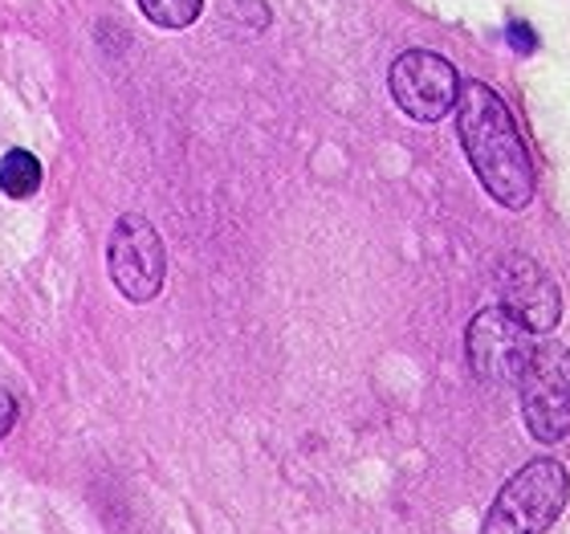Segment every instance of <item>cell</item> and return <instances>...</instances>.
Wrapping results in <instances>:
<instances>
[{"label":"cell","mask_w":570,"mask_h":534,"mask_svg":"<svg viewBox=\"0 0 570 534\" xmlns=\"http://www.w3.org/2000/svg\"><path fill=\"white\" fill-rule=\"evenodd\" d=\"M464 351L476 380H485L489 388H513L534 351V339L513 314H505L501 307H485L464 331Z\"/></svg>","instance_id":"8992f818"},{"label":"cell","mask_w":570,"mask_h":534,"mask_svg":"<svg viewBox=\"0 0 570 534\" xmlns=\"http://www.w3.org/2000/svg\"><path fill=\"white\" fill-rule=\"evenodd\" d=\"M395 107L416 123H440L461 98V74L449 58L432 49H407L392 61L387 74Z\"/></svg>","instance_id":"5b68a950"},{"label":"cell","mask_w":570,"mask_h":534,"mask_svg":"<svg viewBox=\"0 0 570 534\" xmlns=\"http://www.w3.org/2000/svg\"><path fill=\"white\" fill-rule=\"evenodd\" d=\"M567 465L554 457H538L505 482L498 502L489 506L481 534H547L567 511Z\"/></svg>","instance_id":"7a4b0ae2"},{"label":"cell","mask_w":570,"mask_h":534,"mask_svg":"<svg viewBox=\"0 0 570 534\" xmlns=\"http://www.w3.org/2000/svg\"><path fill=\"white\" fill-rule=\"evenodd\" d=\"M41 188V159L33 152H9L0 159V192L12 196V201H24Z\"/></svg>","instance_id":"ba28073f"},{"label":"cell","mask_w":570,"mask_h":534,"mask_svg":"<svg viewBox=\"0 0 570 534\" xmlns=\"http://www.w3.org/2000/svg\"><path fill=\"white\" fill-rule=\"evenodd\" d=\"M456 132H461L464 155L473 164L476 179L501 208H530L534 201V164L530 147L518 135L510 107L485 82H461L456 98Z\"/></svg>","instance_id":"6da1fadb"},{"label":"cell","mask_w":570,"mask_h":534,"mask_svg":"<svg viewBox=\"0 0 570 534\" xmlns=\"http://www.w3.org/2000/svg\"><path fill=\"white\" fill-rule=\"evenodd\" d=\"M139 9L159 29H188L204 12V0H139Z\"/></svg>","instance_id":"9c48e42d"},{"label":"cell","mask_w":570,"mask_h":534,"mask_svg":"<svg viewBox=\"0 0 570 534\" xmlns=\"http://www.w3.org/2000/svg\"><path fill=\"white\" fill-rule=\"evenodd\" d=\"M522 396V420L530 437L542 445H554L570 433V347L562 343H534L518 376Z\"/></svg>","instance_id":"3957f363"},{"label":"cell","mask_w":570,"mask_h":534,"mask_svg":"<svg viewBox=\"0 0 570 534\" xmlns=\"http://www.w3.org/2000/svg\"><path fill=\"white\" fill-rule=\"evenodd\" d=\"M12 425H17V400H12V396L0 388V437H9Z\"/></svg>","instance_id":"8fae6325"},{"label":"cell","mask_w":570,"mask_h":534,"mask_svg":"<svg viewBox=\"0 0 570 534\" xmlns=\"http://www.w3.org/2000/svg\"><path fill=\"white\" fill-rule=\"evenodd\" d=\"M501 310L513 314L530 334H547L562 319V290L530 258H505V265H501Z\"/></svg>","instance_id":"52a82bcc"},{"label":"cell","mask_w":570,"mask_h":534,"mask_svg":"<svg viewBox=\"0 0 570 534\" xmlns=\"http://www.w3.org/2000/svg\"><path fill=\"white\" fill-rule=\"evenodd\" d=\"M107 270L110 282L127 302L142 307L155 302L167 282V250L159 229L139 213H122L110 229L107 241Z\"/></svg>","instance_id":"277c9868"},{"label":"cell","mask_w":570,"mask_h":534,"mask_svg":"<svg viewBox=\"0 0 570 534\" xmlns=\"http://www.w3.org/2000/svg\"><path fill=\"white\" fill-rule=\"evenodd\" d=\"M510 46L518 49V54H534V49H538V33L530 29V25L513 21L510 25Z\"/></svg>","instance_id":"30bf717a"}]
</instances>
